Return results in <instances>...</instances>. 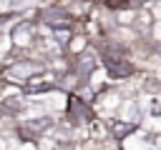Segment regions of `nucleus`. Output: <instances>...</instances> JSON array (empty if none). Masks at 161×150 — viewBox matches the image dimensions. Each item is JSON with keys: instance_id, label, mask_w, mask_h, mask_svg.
<instances>
[{"instance_id": "f257e3e1", "label": "nucleus", "mask_w": 161, "mask_h": 150, "mask_svg": "<svg viewBox=\"0 0 161 150\" xmlns=\"http://www.w3.org/2000/svg\"><path fill=\"white\" fill-rule=\"evenodd\" d=\"M43 72V65L38 60H30V58H20L18 62H13L10 68H5V80L8 82H28L30 78L40 75Z\"/></svg>"}, {"instance_id": "f03ea898", "label": "nucleus", "mask_w": 161, "mask_h": 150, "mask_svg": "<svg viewBox=\"0 0 161 150\" xmlns=\"http://www.w3.org/2000/svg\"><path fill=\"white\" fill-rule=\"evenodd\" d=\"M101 62L106 65L108 78H113V80H123V78H131V75H133V65H131L126 58H111V55H103Z\"/></svg>"}, {"instance_id": "7ed1b4c3", "label": "nucleus", "mask_w": 161, "mask_h": 150, "mask_svg": "<svg viewBox=\"0 0 161 150\" xmlns=\"http://www.w3.org/2000/svg\"><path fill=\"white\" fill-rule=\"evenodd\" d=\"M68 118H73L75 122L80 120H93V110L78 98V95H70V108H68Z\"/></svg>"}, {"instance_id": "20e7f679", "label": "nucleus", "mask_w": 161, "mask_h": 150, "mask_svg": "<svg viewBox=\"0 0 161 150\" xmlns=\"http://www.w3.org/2000/svg\"><path fill=\"white\" fill-rule=\"evenodd\" d=\"M68 18H70V12L63 10V8H45V10H40V20L48 22V25H53V28L55 25H65Z\"/></svg>"}, {"instance_id": "39448f33", "label": "nucleus", "mask_w": 161, "mask_h": 150, "mask_svg": "<svg viewBox=\"0 0 161 150\" xmlns=\"http://www.w3.org/2000/svg\"><path fill=\"white\" fill-rule=\"evenodd\" d=\"M96 65H98V60L93 58V55H78V60H75V68H78V75L80 78H88L93 70H96Z\"/></svg>"}, {"instance_id": "423d86ee", "label": "nucleus", "mask_w": 161, "mask_h": 150, "mask_svg": "<svg viewBox=\"0 0 161 150\" xmlns=\"http://www.w3.org/2000/svg\"><path fill=\"white\" fill-rule=\"evenodd\" d=\"M30 38H33V22H28V20H23V22H20V25H18L15 30H13V40H15L18 45H20V42L25 45V42L30 40Z\"/></svg>"}, {"instance_id": "0eeeda50", "label": "nucleus", "mask_w": 161, "mask_h": 150, "mask_svg": "<svg viewBox=\"0 0 161 150\" xmlns=\"http://www.w3.org/2000/svg\"><path fill=\"white\" fill-rule=\"evenodd\" d=\"M131 132H136V122H113V138H128Z\"/></svg>"}, {"instance_id": "6e6552de", "label": "nucleus", "mask_w": 161, "mask_h": 150, "mask_svg": "<svg viewBox=\"0 0 161 150\" xmlns=\"http://www.w3.org/2000/svg\"><path fill=\"white\" fill-rule=\"evenodd\" d=\"M18 135H23V140H30V142H33V140H38V138H40V135H38V132H35V130H30V128H28V125H20V128H18Z\"/></svg>"}, {"instance_id": "1a4fd4ad", "label": "nucleus", "mask_w": 161, "mask_h": 150, "mask_svg": "<svg viewBox=\"0 0 161 150\" xmlns=\"http://www.w3.org/2000/svg\"><path fill=\"white\" fill-rule=\"evenodd\" d=\"M106 5H108L111 10H123V8L131 5V0H106Z\"/></svg>"}]
</instances>
